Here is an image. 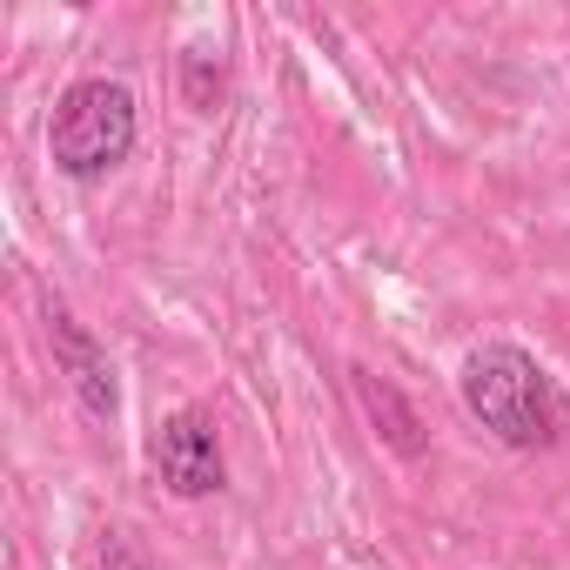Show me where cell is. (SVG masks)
<instances>
[{
  "label": "cell",
  "instance_id": "1",
  "mask_svg": "<svg viewBox=\"0 0 570 570\" xmlns=\"http://www.w3.org/2000/svg\"><path fill=\"white\" fill-rule=\"evenodd\" d=\"M456 396L503 450H557L570 436V403L557 376L517 343H476L456 370Z\"/></svg>",
  "mask_w": 570,
  "mask_h": 570
},
{
  "label": "cell",
  "instance_id": "2",
  "mask_svg": "<svg viewBox=\"0 0 570 570\" xmlns=\"http://www.w3.org/2000/svg\"><path fill=\"white\" fill-rule=\"evenodd\" d=\"M141 141V108L121 81L108 75H88L75 88H61L55 101V121H48V155L68 181H101L115 175Z\"/></svg>",
  "mask_w": 570,
  "mask_h": 570
},
{
  "label": "cell",
  "instance_id": "3",
  "mask_svg": "<svg viewBox=\"0 0 570 570\" xmlns=\"http://www.w3.org/2000/svg\"><path fill=\"white\" fill-rule=\"evenodd\" d=\"M148 463H155V483L181 503H202V497H222L228 483V456H222V430L208 410H175L155 423L148 436Z\"/></svg>",
  "mask_w": 570,
  "mask_h": 570
},
{
  "label": "cell",
  "instance_id": "4",
  "mask_svg": "<svg viewBox=\"0 0 570 570\" xmlns=\"http://www.w3.org/2000/svg\"><path fill=\"white\" fill-rule=\"evenodd\" d=\"M48 343H55V363H61L75 403H81L95 423H115V416H121V376H115L108 350L95 343V330L75 323V309H68L61 296H48Z\"/></svg>",
  "mask_w": 570,
  "mask_h": 570
},
{
  "label": "cell",
  "instance_id": "5",
  "mask_svg": "<svg viewBox=\"0 0 570 570\" xmlns=\"http://www.w3.org/2000/svg\"><path fill=\"white\" fill-rule=\"evenodd\" d=\"M356 396H363V410H370L376 436H383V443H390L396 456H410V463H416L430 436H423V416L410 410V396H403V390H396L390 376H376V370H356Z\"/></svg>",
  "mask_w": 570,
  "mask_h": 570
},
{
  "label": "cell",
  "instance_id": "6",
  "mask_svg": "<svg viewBox=\"0 0 570 570\" xmlns=\"http://www.w3.org/2000/svg\"><path fill=\"white\" fill-rule=\"evenodd\" d=\"M222 95H228V61H222V48L195 41V48L181 55V101H188L195 115H215Z\"/></svg>",
  "mask_w": 570,
  "mask_h": 570
},
{
  "label": "cell",
  "instance_id": "7",
  "mask_svg": "<svg viewBox=\"0 0 570 570\" xmlns=\"http://www.w3.org/2000/svg\"><path fill=\"white\" fill-rule=\"evenodd\" d=\"M108 570H155V563H148L141 550H128L121 537H108Z\"/></svg>",
  "mask_w": 570,
  "mask_h": 570
}]
</instances>
